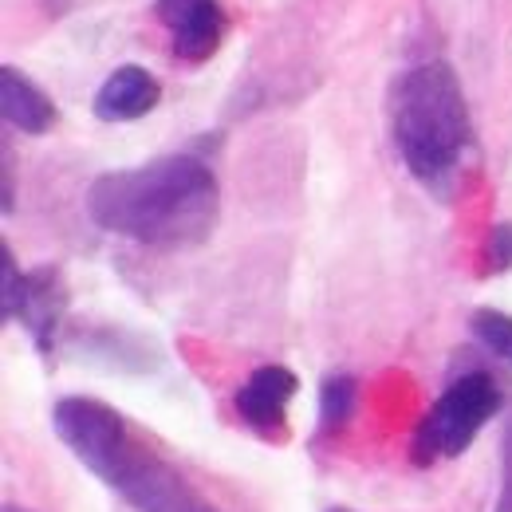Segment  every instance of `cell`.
<instances>
[{
  "mask_svg": "<svg viewBox=\"0 0 512 512\" xmlns=\"http://www.w3.org/2000/svg\"><path fill=\"white\" fill-rule=\"evenodd\" d=\"M217 209V178L193 154H166L134 170H111L87 186V217L103 233L150 249L201 245L217 225Z\"/></svg>",
  "mask_w": 512,
  "mask_h": 512,
  "instance_id": "1",
  "label": "cell"
},
{
  "mask_svg": "<svg viewBox=\"0 0 512 512\" xmlns=\"http://www.w3.org/2000/svg\"><path fill=\"white\" fill-rule=\"evenodd\" d=\"M390 127L406 170L430 193H446L469 146V107L446 60L406 67L390 91Z\"/></svg>",
  "mask_w": 512,
  "mask_h": 512,
  "instance_id": "2",
  "label": "cell"
},
{
  "mask_svg": "<svg viewBox=\"0 0 512 512\" xmlns=\"http://www.w3.org/2000/svg\"><path fill=\"white\" fill-rule=\"evenodd\" d=\"M501 410V386L485 371H469L442 390V398L426 410L414 434V461L434 465L442 457H461L485 422Z\"/></svg>",
  "mask_w": 512,
  "mask_h": 512,
  "instance_id": "3",
  "label": "cell"
},
{
  "mask_svg": "<svg viewBox=\"0 0 512 512\" xmlns=\"http://www.w3.org/2000/svg\"><path fill=\"white\" fill-rule=\"evenodd\" d=\"M52 426L64 442L91 473H99L103 481H111L115 489L123 485V477L134 465V449L127 446V426H123V414L99 398H83V394H71L60 398L52 406Z\"/></svg>",
  "mask_w": 512,
  "mask_h": 512,
  "instance_id": "4",
  "label": "cell"
},
{
  "mask_svg": "<svg viewBox=\"0 0 512 512\" xmlns=\"http://www.w3.org/2000/svg\"><path fill=\"white\" fill-rule=\"evenodd\" d=\"M158 24L170 32L174 56L186 64H205L225 36V12L217 0H154Z\"/></svg>",
  "mask_w": 512,
  "mask_h": 512,
  "instance_id": "5",
  "label": "cell"
},
{
  "mask_svg": "<svg viewBox=\"0 0 512 512\" xmlns=\"http://www.w3.org/2000/svg\"><path fill=\"white\" fill-rule=\"evenodd\" d=\"M296 390H300V379L288 367H280V363L256 367L245 379V386L237 390V414L249 430L276 438V434H284V410L296 398Z\"/></svg>",
  "mask_w": 512,
  "mask_h": 512,
  "instance_id": "6",
  "label": "cell"
},
{
  "mask_svg": "<svg viewBox=\"0 0 512 512\" xmlns=\"http://www.w3.org/2000/svg\"><path fill=\"white\" fill-rule=\"evenodd\" d=\"M64 308H67V292H64V276H60L56 264H44V268L24 272V284H20V300H16L12 320H20L28 327L32 343L44 355L56 343V327L64 320Z\"/></svg>",
  "mask_w": 512,
  "mask_h": 512,
  "instance_id": "7",
  "label": "cell"
},
{
  "mask_svg": "<svg viewBox=\"0 0 512 512\" xmlns=\"http://www.w3.org/2000/svg\"><path fill=\"white\" fill-rule=\"evenodd\" d=\"M158 99H162V83L142 64H123L103 79L91 111L99 123H134V119L150 115L158 107Z\"/></svg>",
  "mask_w": 512,
  "mask_h": 512,
  "instance_id": "8",
  "label": "cell"
},
{
  "mask_svg": "<svg viewBox=\"0 0 512 512\" xmlns=\"http://www.w3.org/2000/svg\"><path fill=\"white\" fill-rule=\"evenodd\" d=\"M0 115L8 127L24 130V134H48L56 123L52 99L16 67L0 71Z\"/></svg>",
  "mask_w": 512,
  "mask_h": 512,
  "instance_id": "9",
  "label": "cell"
},
{
  "mask_svg": "<svg viewBox=\"0 0 512 512\" xmlns=\"http://www.w3.org/2000/svg\"><path fill=\"white\" fill-rule=\"evenodd\" d=\"M355 398H359V383L351 375H327L320 386V426L323 430H339L351 422L355 414Z\"/></svg>",
  "mask_w": 512,
  "mask_h": 512,
  "instance_id": "10",
  "label": "cell"
},
{
  "mask_svg": "<svg viewBox=\"0 0 512 512\" xmlns=\"http://www.w3.org/2000/svg\"><path fill=\"white\" fill-rule=\"evenodd\" d=\"M473 335L501 359H512V316L497 312V308H481L473 312Z\"/></svg>",
  "mask_w": 512,
  "mask_h": 512,
  "instance_id": "11",
  "label": "cell"
},
{
  "mask_svg": "<svg viewBox=\"0 0 512 512\" xmlns=\"http://www.w3.org/2000/svg\"><path fill=\"white\" fill-rule=\"evenodd\" d=\"M20 284H24V272L16 268V256L4 245V249H0V316H4V320H12V312H16Z\"/></svg>",
  "mask_w": 512,
  "mask_h": 512,
  "instance_id": "12",
  "label": "cell"
},
{
  "mask_svg": "<svg viewBox=\"0 0 512 512\" xmlns=\"http://www.w3.org/2000/svg\"><path fill=\"white\" fill-rule=\"evenodd\" d=\"M485 260H489V272H509L512 268V221H501L489 229Z\"/></svg>",
  "mask_w": 512,
  "mask_h": 512,
  "instance_id": "13",
  "label": "cell"
},
{
  "mask_svg": "<svg viewBox=\"0 0 512 512\" xmlns=\"http://www.w3.org/2000/svg\"><path fill=\"white\" fill-rule=\"evenodd\" d=\"M497 512H512V422L509 434H505V493L497 501Z\"/></svg>",
  "mask_w": 512,
  "mask_h": 512,
  "instance_id": "14",
  "label": "cell"
},
{
  "mask_svg": "<svg viewBox=\"0 0 512 512\" xmlns=\"http://www.w3.org/2000/svg\"><path fill=\"white\" fill-rule=\"evenodd\" d=\"M4 512H24V509H16V505H8V509H4Z\"/></svg>",
  "mask_w": 512,
  "mask_h": 512,
  "instance_id": "15",
  "label": "cell"
},
{
  "mask_svg": "<svg viewBox=\"0 0 512 512\" xmlns=\"http://www.w3.org/2000/svg\"><path fill=\"white\" fill-rule=\"evenodd\" d=\"M331 512H347V509H331Z\"/></svg>",
  "mask_w": 512,
  "mask_h": 512,
  "instance_id": "16",
  "label": "cell"
}]
</instances>
